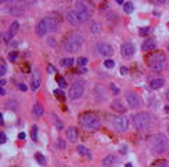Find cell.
Wrapping results in <instances>:
<instances>
[{"label":"cell","mask_w":169,"mask_h":167,"mask_svg":"<svg viewBox=\"0 0 169 167\" xmlns=\"http://www.w3.org/2000/svg\"><path fill=\"white\" fill-rule=\"evenodd\" d=\"M83 43H84V41H83V36L80 34H70L67 36V39L64 41L63 49L69 53H76L81 49Z\"/></svg>","instance_id":"6da1fadb"},{"label":"cell","mask_w":169,"mask_h":167,"mask_svg":"<svg viewBox=\"0 0 169 167\" xmlns=\"http://www.w3.org/2000/svg\"><path fill=\"white\" fill-rule=\"evenodd\" d=\"M168 137L165 135V134H162V132H159V134H155L154 137H152V139H151V146H152V150H154L155 153H163L166 149H168Z\"/></svg>","instance_id":"7a4b0ae2"},{"label":"cell","mask_w":169,"mask_h":167,"mask_svg":"<svg viewBox=\"0 0 169 167\" xmlns=\"http://www.w3.org/2000/svg\"><path fill=\"white\" fill-rule=\"evenodd\" d=\"M148 66L154 71H162L166 68V57L162 53H154L148 59Z\"/></svg>","instance_id":"3957f363"},{"label":"cell","mask_w":169,"mask_h":167,"mask_svg":"<svg viewBox=\"0 0 169 167\" xmlns=\"http://www.w3.org/2000/svg\"><path fill=\"white\" fill-rule=\"evenodd\" d=\"M80 123H81V125H83L84 128H87V130H91V131H97V130L99 128V125H101L99 118L97 117L95 114H91V113L81 116V118H80Z\"/></svg>","instance_id":"277c9868"},{"label":"cell","mask_w":169,"mask_h":167,"mask_svg":"<svg viewBox=\"0 0 169 167\" xmlns=\"http://www.w3.org/2000/svg\"><path fill=\"white\" fill-rule=\"evenodd\" d=\"M133 123L137 130H145L151 123V116L145 111H140L133 116Z\"/></svg>","instance_id":"5b68a950"},{"label":"cell","mask_w":169,"mask_h":167,"mask_svg":"<svg viewBox=\"0 0 169 167\" xmlns=\"http://www.w3.org/2000/svg\"><path fill=\"white\" fill-rule=\"evenodd\" d=\"M113 128L118 132H126L129 130V118L126 116H118L112 121Z\"/></svg>","instance_id":"8992f818"},{"label":"cell","mask_w":169,"mask_h":167,"mask_svg":"<svg viewBox=\"0 0 169 167\" xmlns=\"http://www.w3.org/2000/svg\"><path fill=\"white\" fill-rule=\"evenodd\" d=\"M74 11H76V14L78 15V18L81 20V22L88 21V20H90V17H91V13H90L88 7L85 6L84 3H81V1H77V3H76V8H74Z\"/></svg>","instance_id":"52a82bcc"},{"label":"cell","mask_w":169,"mask_h":167,"mask_svg":"<svg viewBox=\"0 0 169 167\" xmlns=\"http://www.w3.org/2000/svg\"><path fill=\"white\" fill-rule=\"evenodd\" d=\"M84 93V84L83 82H76L70 86V90H69V97L71 100H76V99H80Z\"/></svg>","instance_id":"ba28073f"},{"label":"cell","mask_w":169,"mask_h":167,"mask_svg":"<svg viewBox=\"0 0 169 167\" xmlns=\"http://www.w3.org/2000/svg\"><path fill=\"white\" fill-rule=\"evenodd\" d=\"M97 52H98L101 56H104V57H111L113 55V48L109 45V43H105V42H101L97 45Z\"/></svg>","instance_id":"9c48e42d"},{"label":"cell","mask_w":169,"mask_h":167,"mask_svg":"<svg viewBox=\"0 0 169 167\" xmlns=\"http://www.w3.org/2000/svg\"><path fill=\"white\" fill-rule=\"evenodd\" d=\"M126 100H127V103H129V106H130V107H133V109L140 107V106H141L140 97H138L137 93H134V92H127V93H126Z\"/></svg>","instance_id":"30bf717a"},{"label":"cell","mask_w":169,"mask_h":167,"mask_svg":"<svg viewBox=\"0 0 169 167\" xmlns=\"http://www.w3.org/2000/svg\"><path fill=\"white\" fill-rule=\"evenodd\" d=\"M134 53H136V48H134L133 43H130V42L123 43V46H122V56H123V57L130 59V57L134 56Z\"/></svg>","instance_id":"8fae6325"},{"label":"cell","mask_w":169,"mask_h":167,"mask_svg":"<svg viewBox=\"0 0 169 167\" xmlns=\"http://www.w3.org/2000/svg\"><path fill=\"white\" fill-rule=\"evenodd\" d=\"M45 24H46V28H48V32H56L57 31V21L52 17H45L43 18Z\"/></svg>","instance_id":"7c38bea8"},{"label":"cell","mask_w":169,"mask_h":167,"mask_svg":"<svg viewBox=\"0 0 169 167\" xmlns=\"http://www.w3.org/2000/svg\"><path fill=\"white\" fill-rule=\"evenodd\" d=\"M35 32H36V35H38V36H41V38H43V36L46 35L48 28H46V24H45L43 18L38 22V25H36V28H35Z\"/></svg>","instance_id":"4fadbf2b"},{"label":"cell","mask_w":169,"mask_h":167,"mask_svg":"<svg viewBox=\"0 0 169 167\" xmlns=\"http://www.w3.org/2000/svg\"><path fill=\"white\" fill-rule=\"evenodd\" d=\"M67 21L70 22L71 25H74V27H77L81 24V20L78 18V15L76 14V11H69L67 13Z\"/></svg>","instance_id":"5bb4252c"},{"label":"cell","mask_w":169,"mask_h":167,"mask_svg":"<svg viewBox=\"0 0 169 167\" xmlns=\"http://www.w3.org/2000/svg\"><path fill=\"white\" fill-rule=\"evenodd\" d=\"M66 135H67V139H70V142H76V141L78 139V132H77V130H76L74 127L67 128Z\"/></svg>","instance_id":"9a60e30c"},{"label":"cell","mask_w":169,"mask_h":167,"mask_svg":"<svg viewBox=\"0 0 169 167\" xmlns=\"http://www.w3.org/2000/svg\"><path fill=\"white\" fill-rule=\"evenodd\" d=\"M163 85H165V81L162 78H155V79H152L150 82V88L151 89H161Z\"/></svg>","instance_id":"2e32d148"},{"label":"cell","mask_w":169,"mask_h":167,"mask_svg":"<svg viewBox=\"0 0 169 167\" xmlns=\"http://www.w3.org/2000/svg\"><path fill=\"white\" fill-rule=\"evenodd\" d=\"M111 107H112L115 111H119V113H124V111H126V107L123 106V103H122L120 100H113L112 104H111Z\"/></svg>","instance_id":"e0dca14e"},{"label":"cell","mask_w":169,"mask_h":167,"mask_svg":"<svg viewBox=\"0 0 169 167\" xmlns=\"http://www.w3.org/2000/svg\"><path fill=\"white\" fill-rule=\"evenodd\" d=\"M156 49V42L154 39H147L143 43V50H155Z\"/></svg>","instance_id":"ac0fdd59"},{"label":"cell","mask_w":169,"mask_h":167,"mask_svg":"<svg viewBox=\"0 0 169 167\" xmlns=\"http://www.w3.org/2000/svg\"><path fill=\"white\" fill-rule=\"evenodd\" d=\"M32 114L36 116V117H41V116L43 114V107L39 103H35L34 104V107H32Z\"/></svg>","instance_id":"d6986e66"},{"label":"cell","mask_w":169,"mask_h":167,"mask_svg":"<svg viewBox=\"0 0 169 167\" xmlns=\"http://www.w3.org/2000/svg\"><path fill=\"white\" fill-rule=\"evenodd\" d=\"M77 152L80 153V155H84V156H87V157H90V159L92 157L91 152H90V150H88L85 146H83V145H78L77 146Z\"/></svg>","instance_id":"ffe728a7"},{"label":"cell","mask_w":169,"mask_h":167,"mask_svg":"<svg viewBox=\"0 0 169 167\" xmlns=\"http://www.w3.org/2000/svg\"><path fill=\"white\" fill-rule=\"evenodd\" d=\"M116 161V159H115V156H112V155H109V156H106V157H104V160H102V164L104 166H112L113 163Z\"/></svg>","instance_id":"44dd1931"},{"label":"cell","mask_w":169,"mask_h":167,"mask_svg":"<svg viewBox=\"0 0 169 167\" xmlns=\"http://www.w3.org/2000/svg\"><path fill=\"white\" fill-rule=\"evenodd\" d=\"M18 28H20V24H18V21H13V22H11V25H10V31H8V32H10V34L14 36V35L18 32Z\"/></svg>","instance_id":"7402d4cb"},{"label":"cell","mask_w":169,"mask_h":167,"mask_svg":"<svg viewBox=\"0 0 169 167\" xmlns=\"http://www.w3.org/2000/svg\"><path fill=\"white\" fill-rule=\"evenodd\" d=\"M123 10H124V13H126V14L133 13V10H134L133 3H131V1H126V3L123 4Z\"/></svg>","instance_id":"603a6c76"},{"label":"cell","mask_w":169,"mask_h":167,"mask_svg":"<svg viewBox=\"0 0 169 167\" xmlns=\"http://www.w3.org/2000/svg\"><path fill=\"white\" fill-rule=\"evenodd\" d=\"M39 86H41V78L38 75H34V78H32V90H36Z\"/></svg>","instance_id":"cb8c5ba5"},{"label":"cell","mask_w":169,"mask_h":167,"mask_svg":"<svg viewBox=\"0 0 169 167\" xmlns=\"http://www.w3.org/2000/svg\"><path fill=\"white\" fill-rule=\"evenodd\" d=\"M91 34H95V35L101 34V24L99 22H94L91 25Z\"/></svg>","instance_id":"d4e9b609"},{"label":"cell","mask_w":169,"mask_h":167,"mask_svg":"<svg viewBox=\"0 0 169 167\" xmlns=\"http://www.w3.org/2000/svg\"><path fill=\"white\" fill-rule=\"evenodd\" d=\"M35 159H36V161H38L41 166H43V164L46 163V157L43 156L42 153H35Z\"/></svg>","instance_id":"484cf974"},{"label":"cell","mask_w":169,"mask_h":167,"mask_svg":"<svg viewBox=\"0 0 169 167\" xmlns=\"http://www.w3.org/2000/svg\"><path fill=\"white\" fill-rule=\"evenodd\" d=\"M73 64H74V59H63V60H62V66H63V67H71V66H73Z\"/></svg>","instance_id":"4316f807"},{"label":"cell","mask_w":169,"mask_h":167,"mask_svg":"<svg viewBox=\"0 0 169 167\" xmlns=\"http://www.w3.org/2000/svg\"><path fill=\"white\" fill-rule=\"evenodd\" d=\"M31 138H32V141L38 139V127L36 125H32V128H31Z\"/></svg>","instance_id":"83f0119b"},{"label":"cell","mask_w":169,"mask_h":167,"mask_svg":"<svg viewBox=\"0 0 169 167\" xmlns=\"http://www.w3.org/2000/svg\"><path fill=\"white\" fill-rule=\"evenodd\" d=\"M6 106H7V109H10V110H15L17 106H18V103H17L15 100H8L7 103H6Z\"/></svg>","instance_id":"f1b7e54d"},{"label":"cell","mask_w":169,"mask_h":167,"mask_svg":"<svg viewBox=\"0 0 169 167\" xmlns=\"http://www.w3.org/2000/svg\"><path fill=\"white\" fill-rule=\"evenodd\" d=\"M52 117H53V121H55V125H56V127H57V130H63V128H64L63 123H62L60 120H57V117H56V116H55V114H53Z\"/></svg>","instance_id":"f546056e"},{"label":"cell","mask_w":169,"mask_h":167,"mask_svg":"<svg viewBox=\"0 0 169 167\" xmlns=\"http://www.w3.org/2000/svg\"><path fill=\"white\" fill-rule=\"evenodd\" d=\"M7 13L14 14V15H21L22 11L21 10H18V8H15V7H11V8H7Z\"/></svg>","instance_id":"4dcf8cb0"},{"label":"cell","mask_w":169,"mask_h":167,"mask_svg":"<svg viewBox=\"0 0 169 167\" xmlns=\"http://www.w3.org/2000/svg\"><path fill=\"white\" fill-rule=\"evenodd\" d=\"M55 146L59 148V149H66V142H64L63 139H59L56 144H55Z\"/></svg>","instance_id":"1f68e13d"},{"label":"cell","mask_w":169,"mask_h":167,"mask_svg":"<svg viewBox=\"0 0 169 167\" xmlns=\"http://www.w3.org/2000/svg\"><path fill=\"white\" fill-rule=\"evenodd\" d=\"M56 79H57V82H59V86H60V88H64V86H66V79H64L63 77L57 75Z\"/></svg>","instance_id":"d6a6232c"},{"label":"cell","mask_w":169,"mask_h":167,"mask_svg":"<svg viewBox=\"0 0 169 167\" xmlns=\"http://www.w3.org/2000/svg\"><path fill=\"white\" fill-rule=\"evenodd\" d=\"M77 63H78V66H80V67H84L85 64L88 63V59H87V57H80V59L77 60Z\"/></svg>","instance_id":"836d02e7"},{"label":"cell","mask_w":169,"mask_h":167,"mask_svg":"<svg viewBox=\"0 0 169 167\" xmlns=\"http://www.w3.org/2000/svg\"><path fill=\"white\" fill-rule=\"evenodd\" d=\"M17 57H18V53H17V52H11V53L8 55V60H10V61H15Z\"/></svg>","instance_id":"e575fe53"},{"label":"cell","mask_w":169,"mask_h":167,"mask_svg":"<svg viewBox=\"0 0 169 167\" xmlns=\"http://www.w3.org/2000/svg\"><path fill=\"white\" fill-rule=\"evenodd\" d=\"M105 67L106 68H113V67H115V61L111 60V59H108V60L105 61Z\"/></svg>","instance_id":"d590c367"},{"label":"cell","mask_w":169,"mask_h":167,"mask_svg":"<svg viewBox=\"0 0 169 167\" xmlns=\"http://www.w3.org/2000/svg\"><path fill=\"white\" fill-rule=\"evenodd\" d=\"M55 95H56L57 97H60V99H64V93L62 89H56L55 90Z\"/></svg>","instance_id":"8d00e7d4"},{"label":"cell","mask_w":169,"mask_h":167,"mask_svg":"<svg viewBox=\"0 0 169 167\" xmlns=\"http://www.w3.org/2000/svg\"><path fill=\"white\" fill-rule=\"evenodd\" d=\"M6 71H7V67H6V64H1V66H0V75L3 77L4 74H6Z\"/></svg>","instance_id":"74e56055"},{"label":"cell","mask_w":169,"mask_h":167,"mask_svg":"<svg viewBox=\"0 0 169 167\" xmlns=\"http://www.w3.org/2000/svg\"><path fill=\"white\" fill-rule=\"evenodd\" d=\"M7 142V137H6V134H0V144H6Z\"/></svg>","instance_id":"f35d334b"},{"label":"cell","mask_w":169,"mask_h":167,"mask_svg":"<svg viewBox=\"0 0 169 167\" xmlns=\"http://www.w3.org/2000/svg\"><path fill=\"white\" fill-rule=\"evenodd\" d=\"M148 32H150V28H147V27L140 28V34L141 35H145V34H148Z\"/></svg>","instance_id":"ab89813d"},{"label":"cell","mask_w":169,"mask_h":167,"mask_svg":"<svg viewBox=\"0 0 169 167\" xmlns=\"http://www.w3.org/2000/svg\"><path fill=\"white\" fill-rule=\"evenodd\" d=\"M3 38H4V41H6V42H8L10 39H11V38H13V35L10 34V32H7V34L3 35Z\"/></svg>","instance_id":"60d3db41"},{"label":"cell","mask_w":169,"mask_h":167,"mask_svg":"<svg viewBox=\"0 0 169 167\" xmlns=\"http://www.w3.org/2000/svg\"><path fill=\"white\" fill-rule=\"evenodd\" d=\"M126 152H127V146L126 145H120V153H122V155H124Z\"/></svg>","instance_id":"b9f144b4"},{"label":"cell","mask_w":169,"mask_h":167,"mask_svg":"<svg viewBox=\"0 0 169 167\" xmlns=\"http://www.w3.org/2000/svg\"><path fill=\"white\" fill-rule=\"evenodd\" d=\"M120 72H122L123 75H126L127 72H129V68H127V67H122V68H120Z\"/></svg>","instance_id":"7bdbcfd3"},{"label":"cell","mask_w":169,"mask_h":167,"mask_svg":"<svg viewBox=\"0 0 169 167\" xmlns=\"http://www.w3.org/2000/svg\"><path fill=\"white\" fill-rule=\"evenodd\" d=\"M18 89L20 90H27V86L24 84H18Z\"/></svg>","instance_id":"ee69618b"},{"label":"cell","mask_w":169,"mask_h":167,"mask_svg":"<svg viewBox=\"0 0 169 167\" xmlns=\"http://www.w3.org/2000/svg\"><path fill=\"white\" fill-rule=\"evenodd\" d=\"M18 139H25V132H20L18 134Z\"/></svg>","instance_id":"f6af8a7d"},{"label":"cell","mask_w":169,"mask_h":167,"mask_svg":"<svg viewBox=\"0 0 169 167\" xmlns=\"http://www.w3.org/2000/svg\"><path fill=\"white\" fill-rule=\"evenodd\" d=\"M111 88H112V90H113V92H115V93H119V88H116L115 85H112Z\"/></svg>","instance_id":"bcb514c9"},{"label":"cell","mask_w":169,"mask_h":167,"mask_svg":"<svg viewBox=\"0 0 169 167\" xmlns=\"http://www.w3.org/2000/svg\"><path fill=\"white\" fill-rule=\"evenodd\" d=\"M0 95H1V96H4V95H6V90H4V88H3V86L0 88Z\"/></svg>","instance_id":"7dc6e473"},{"label":"cell","mask_w":169,"mask_h":167,"mask_svg":"<svg viewBox=\"0 0 169 167\" xmlns=\"http://www.w3.org/2000/svg\"><path fill=\"white\" fill-rule=\"evenodd\" d=\"M0 123H1V124H3V123H4V118H3V113H1V114H0Z\"/></svg>","instance_id":"c3c4849f"},{"label":"cell","mask_w":169,"mask_h":167,"mask_svg":"<svg viewBox=\"0 0 169 167\" xmlns=\"http://www.w3.org/2000/svg\"><path fill=\"white\" fill-rule=\"evenodd\" d=\"M116 3H118V4H124L126 1H123V0H116Z\"/></svg>","instance_id":"681fc988"},{"label":"cell","mask_w":169,"mask_h":167,"mask_svg":"<svg viewBox=\"0 0 169 167\" xmlns=\"http://www.w3.org/2000/svg\"><path fill=\"white\" fill-rule=\"evenodd\" d=\"M158 167H169V166H168V164H166V163H161V164H159V166H158Z\"/></svg>","instance_id":"f907efd6"},{"label":"cell","mask_w":169,"mask_h":167,"mask_svg":"<svg viewBox=\"0 0 169 167\" xmlns=\"http://www.w3.org/2000/svg\"><path fill=\"white\" fill-rule=\"evenodd\" d=\"M81 72H83V74H84V72H87V68H85V67H83V68H81Z\"/></svg>","instance_id":"816d5d0a"},{"label":"cell","mask_w":169,"mask_h":167,"mask_svg":"<svg viewBox=\"0 0 169 167\" xmlns=\"http://www.w3.org/2000/svg\"><path fill=\"white\" fill-rule=\"evenodd\" d=\"M166 100L169 102V90H168V93H166Z\"/></svg>","instance_id":"f5cc1de1"},{"label":"cell","mask_w":169,"mask_h":167,"mask_svg":"<svg viewBox=\"0 0 169 167\" xmlns=\"http://www.w3.org/2000/svg\"><path fill=\"white\" fill-rule=\"evenodd\" d=\"M124 167H133V166H131L130 163H127V164H126V166H124Z\"/></svg>","instance_id":"db71d44e"},{"label":"cell","mask_w":169,"mask_h":167,"mask_svg":"<svg viewBox=\"0 0 169 167\" xmlns=\"http://www.w3.org/2000/svg\"><path fill=\"white\" fill-rule=\"evenodd\" d=\"M166 50H168V52H169V46H168V49H166Z\"/></svg>","instance_id":"11a10c76"}]
</instances>
